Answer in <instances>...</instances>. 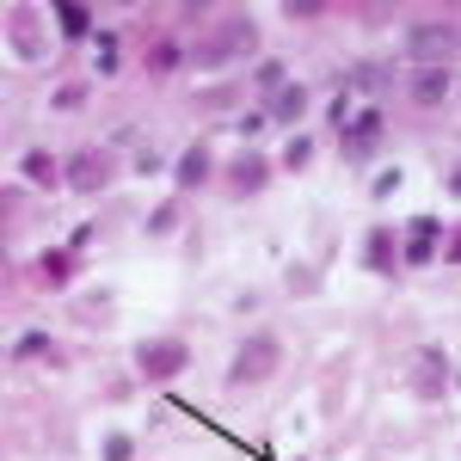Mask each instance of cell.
Returning a JSON list of instances; mask_svg holds the SVG:
<instances>
[{"mask_svg": "<svg viewBox=\"0 0 461 461\" xmlns=\"http://www.w3.org/2000/svg\"><path fill=\"white\" fill-rule=\"evenodd\" d=\"M136 369H142L148 382H173L191 369V345L185 339H142L136 345Z\"/></svg>", "mask_w": 461, "mask_h": 461, "instance_id": "cell-4", "label": "cell"}, {"mask_svg": "<svg viewBox=\"0 0 461 461\" xmlns=\"http://www.w3.org/2000/svg\"><path fill=\"white\" fill-rule=\"evenodd\" d=\"M308 160H314V136H289V148H284V167H289V173H302Z\"/></svg>", "mask_w": 461, "mask_h": 461, "instance_id": "cell-19", "label": "cell"}, {"mask_svg": "<svg viewBox=\"0 0 461 461\" xmlns=\"http://www.w3.org/2000/svg\"><path fill=\"white\" fill-rule=\"evenodd\" d=\"M277 363H284V345L271 332H252L247 345L234 351V363H228V382L234 388H258L265 375H277Z\"/></svg>", "mask_w": 461, "mask_h": 461, "instance_id": "cell-3", "label": "cell"}, {"mask_svg": "<svg viewBox=\"0 0 461 461\" xmlns=\"http://www.w3.org/2000/svg\"><path fill=\"white\" fill-rule=\"evenodd\" d=\"M178 56H185V50H178L173 37H160V43H154V50H148V74H160V80H167V74L178 68Z\"/></svg>", "mask_w": 461, "mask_h": 461, "instance_id": "cell-17", "label": "cell"}, {"mask_svg": "<svg viewBox=\"0 0 461 461\" xmlns=\"http://www.w3.org/2000/svg\"><path fill=\"white\" fill-rule=\"evenodd\" d=\"M74 271H80L74 247H50V252H37V265H32V277H37L43 289H68V284H74Z\"/></svg>", "mask_w": 461, "mask_h": 461, "instance_id": "cell-8", "label": "cell"}, {"mask_svg": "<svg viewBox=\"0 0 461 461\" xmlns=\"http://www.w3.org/2000/svg\"><path fill=\"white\" fill-rule=\"evenodd\" d=\"M56 25H62V37H86L93 32V6L86 0H62L56 6Z\"/></svg>", "mask_w": 461, "mask_h": 461, "instance_id": "cell-16", "label": "cell"}, {"mask_svg": "<svg viewBox=\"0 0 461 461\" xmlns=\"http://www.w3.org/2000/svg\"><path fill=\"white\" fill-rule=\"evenodd\" d=\"M6 19H13V25H6V37H13V50L37 62V56H43V37H37V13H32V6H13Z\"/></svg>", "mask_w": 461, "mask_h": 461, "instance_id": "cell-11", "label": "cell"}, {"mask_svg": "<svg viewBox=\"0 0 461 461\" xmlns=\"http://www.w3.org/2000/svg\"><path fill=\"white\" fill-rule=\"evenodd\" d=\"M43 351H50V339H37V332H32V339L13 345V363H19V357H43Z\"/></svg>", "mask_w": 461, "mask_h": 461, "instance_id": "cell-26", "label": "cell"}, {"mask_svg": "<svg viewBox=\"0 0 461 461\" xmlns=\"http://www.w3.org/2000/svg\"><path fill=\"white\" fill-rule=\"evenodd\" d=\"M252 86H258V93H265V99H277V93H284V86H289V74H284V62H265V68L252 74Z\"/></svg>", "mask_w": 461, "mask_h": 461, "instance_id": "cell-18", "label": "cell"}, {"mask_svg": "<svg viewBox=\"0 0 461 461\" xmlns=\"http://www.w3.org/2000/svg\"><path fill=\"white\" fill-rule=\"evenodd\" d=\"M173 178H178V185H185V191H197V185L210 178V148H203V142H191V148H185V154H178Z\"/></svg>", "mask_w": 461, "mask_h": 461, "instance_id": "cell-14", "label": "cell"}, {"mask_svg": "<svg viewBox=\"0 0 461 461\" xmlns=\"http://www.w3.org/2000/svg\"><path fill=\"white\" fill-rule=\"evenodd\" d=\"M252 50H258V25H252L247 13H228V19L191 50V62H197V68H228L234 56H252Z\"/></svg>", "mask_w": 461, "mask_h": 461, "instance_id": "cell-1", "label": "cell"}, {"mask_svg": "<svg viewBox=\"0 0 461 461\" xmlns=\"http://www.w3.org/2000/svg\"><path fill=\"white\" fill-rule=\"evenodd\" d=\"M363 265H369L375 277L400 271V240H393V228H369V234H363Z\"/></svg>", "mask_w": 461, "mask_h": 461, "instance_id": "cell-9", "label": "cell"}, {"mask_svg": "<svg viewBox=\"0 0 461 461\" xmlns=\"http://www.w3.org/2000/svg\"><path fill=\"white\" fill-rule=\"evenodd\" d=\"M400 258H406V265H430V240H425V234H412V240H406V252H400Z\"/></svg>", "mask_w": 461, "mask_h": 461, "instance_id": "cell-25", "label": "cell"}, {"mask_svg": "<svg viewBox=\"0 0 461 461\" xmlns=\"http://www.w3.org/2000/svg\"><path fill=\"white\" fill-rule=\"evenodd\" d=\"M449 265H461V228H456V240H449Z\"/></svg>", "mask_w": 461, "mask_h": 461, "instance_id": "cell-27", "label": "cell"}, {"mask_svg": "<svg viewBox=\"0 0 461 461\" xmlns=\"http://www.w3.org/2000/svg\"><path fill=\"white\" fill-rule=\"evenodd\" d=\"M443 388H449V357L437 351V345H419L412 351V393L419 400H437Z\"/></svg>", "mask_w": 461, "mask_h": 461, "instance_id": "cell-7", "label": "cell"}, {"mask_svg": "<svg viewBox=\"0 0 461 461\" xmlns=\"http://www.w3.org/2000/svg\"><path fill=\"white\" fill-rule=\"evenodd\" d=\"M382 80H388V68H382V62H363V68H351V86H363V93H375Z\"/></svg>", "mask_w": 461, "mask_h": 461, "instance_id": "cell-20", "label": "cell"}, {"mask_svg": "<svg viewBox=\"0 0 461 461\" xmlns=\"http://www.w3.org/2000/svg\"><path fill=\"white\" fill-rule=\"evenodd\" d=\"M173 228H178V203H160L148 215V234H173Z\"/></svg>", "mask_w": 461, "mask_h": 461, "instance_id": "cell-22", "label": "cell"}, {"mask_svg": "<svg viewBox=\"0 0 461 461\" xmlns=\"http://www.w3.org/2000/svg\"><path fill=\"white\" fill-rule=\"evenodd\" d=\"M308 105H314V93H308V86H284V93L271 99V111H265V117H271V123H302V117H308Z\"/></svg>", "mask_w": 461, "mask_h": 461, "instance_id": "cell-13", "label": "cell"}, {"mask_svg": "<svg viewBox=\"0 0 461 461\" xmlns=\"http://www.w3.org/2000/svg\"><path fill=\"white\" fill-rule=\"evenodd\" d=\"M406 93H412L419 105H443V99H449V68H419L406 80Z\"/></svg>", "mask_w": 461, "mask_h": 461, "instance_id": "cell-12", "label": "cell"}, {"mask_svg": "<svg viewBox=\"0 0 461 461\" xmlns=\"http://www.w3.org/2000/svg\"><path fill=\"white\" fill-rule=\"evenodd\" d=\"M130 456H136V443H130L123 430H111L105 437V461H130Z\"/></svg>", "mask_w": 461, "mask_h": 461, "instance_id": "cell-24", "label": "cell"}, {"mask_svg": "<svg viewBox=\"0 0 461 461\" xmlns=\"http://www.w3.org/2000/svg\"><path fill=\"white\" fill-rule=\"evenodd\" d=\"M265 178H271V160H265V154H240V160H228V191H234V197L265 191Z\"/></svg>", "mask_w": 461, "mask_h": 461, "instance_id": "cell-10", "label": "cell"}, {"mask_svg": "<svg viewBox=\"0 0 461 461\" xmlns=\"http://www.w3.org/2000/svg\"><path fill=\"white\" fill-rule=\"evenodd\" d=\"M19 173L32 178V185H43V191H56V185H62V160H56V154H43V148H32V154L19 160Z\"/></svg>", "mask_w": 461, "mask_h": 461, "instance_id": "cell-15", "label": "cell"}, {"mask_svg": "<svg viewBox=\"0 0 461 461\" xmlns=\"http://www.w3.org/2000/svg\"><path fill=\"white\" fill-rule=\"evenodd\" d=\"M449 191H456V197H461V167H456V173H449Z\"/></svg>", "mask_w": 461, "mask_h": 461, "instance_id": "cell-28", "label": "cell"}, {"mask_svg": "<svg viewBox=\"0 0 461 461\" xmlns=\"http://www.w3.org/2000/svg\"><path fill=\"white\" fill-rule=\"evenodd\" d=\"M382 142V111L375 105H363L357 111V117H345V136H339V154H345V160H369V148Z\"/></svg>", "mask_w": 461, "mask_h": 461, "instance_id": "cell-6", "label": "cell"}, {"mask_svg": "<svg viewBox=\"0 0 461 461\" xmlns=\"http://www.w3.org/2000/svg\"><path fill=\"white\" fill-rule=\"evenodd\" d=\"M326 6L320 0H284V19H295V25H308V19H320Z\"/></svg>", "mask_w": 461, "mask_h": 461, "instance_id": "cell-21", "label": "cell"}, {"mask_svg": "<svg viewBox=\"0 0 461 461\" xmlns=\"http://www.w3.org/2000/svg\"><path fill=\"white\" fill-rule=\"evenodd\" d=\"M406 56H412L419 68H443V62H456V56H461V25H449V19H419V25L406 32Z\"/></svg>", "mask_w": 461, "mask_h": 461, "instance_id": "cell-2", "label": "cell"}, {"mask_svg": "<svg viewBox=\"0 0 461 461\" xmlns=\"http://www.w3.org/2000/svg\"><path fill=\"white\" fill-rule=\"evenodd\" d=\"M80 99H86V86H80V80H68V86H56V99H50V105H56V111H74Z\"/></svg>", "mask_w": 461, "mask_h": 461, "instance_id": "cell-23", "label": "cell"}, {"mask_svg": "<svg viewBox=\"0 0 461 461\" xmlns=\"http://www.w3.org/2000/svg\"><path fill=\"white\" fill-rule=\"evenodd\" d=\"M111 173H117V167H111L105 148H74L68 160H62V185H68V191H86V197H93V191H105Z\"/></svg>", "mask_w": 461, "mask_h": 461, "instance_id": "cell-5", "label": "cell"}]
</instances>
